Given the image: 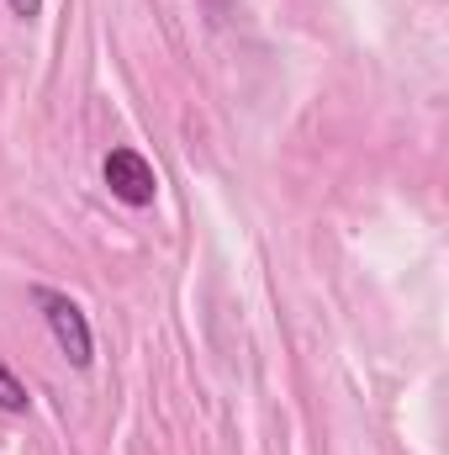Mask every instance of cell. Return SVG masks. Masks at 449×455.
<instances>
[{
    "label": "cell",
    "instance_id": "obj_1",
    "mask_svg": "<svg viewBox=\"0 0 449 455\" xmlns=\"http://www.w3.org/2000/svg\"><path fill=\"white\" fill-rule=\"evenodd\" d=\"M32 302L43 307V323H48L53 344H59V355H64L75 371H85V365L96 360V339H91V323H85L80 302H75V297H64V291H48V286H37V291H32Z\"/></svg>",
    "mask_w": 449,
    "mask_h": 455
},
{
    "label": "cell",
    "instance_id": "obj_2",
    "mask_svg": "<svg viewBox=\"0 0 449 455\" xmlns=\"http://www.w3.org/2000/svg\"><path fill=\"white\" fill-rule=\"evenodd\" d=\"M101 175H106V191L116 202H127V207H148L159 196V175H154V164L138 148H112L101 159Z\"/></svg>",
    "mask_w": 449,
    "mask_h": 455
},
{
    "label": "cell",
    "instance_id": "obj_3",
    "mask_svg": "<svg viewBox=\"0 0 449 455\" xmlns=\"http://www.w3.org/2000/svg\"><path fill=\"white\" fill-rule=\"evenodd\" d=\"M27 403H32V397H27V387H21V381H16V371L0 360V413H27Z\"/></svg>",
    "mask_w": 449,
    "mask_h": 455
},
{
    "label": "cell",
    "instance_id": "obj_4",
    "mask_svg": "<svg viewBox=\"0 0 449 455\" xmlns=\"http://www.w3.org/2000/svg\"><path fill=\"white\" fill-rule=\"evenodd\" d=\"M5 5H11V11H16V16H21V21H32V16H37V11H43V0H5Z\"/></svg>",
    "mask_w": 449,
    "mask_h": 455
}]
</instances>
